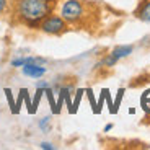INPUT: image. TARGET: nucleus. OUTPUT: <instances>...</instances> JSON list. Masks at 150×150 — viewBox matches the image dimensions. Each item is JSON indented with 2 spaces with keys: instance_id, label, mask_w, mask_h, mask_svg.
<instances>
[{
  "instance_id": "1",
  "label": "nucleus",
  "mask_w": 150,
  "mask_h": 150,
  "mask_svg": "<svg viewBox=\"0 0 150 150\" xmlns=\"http://www.w3.org/2000/svg\"><path fill=\"white\" fill-rule=\"evenodd\" d=\"M11 13L16 23L26 26L28 30H39L41 21L47 15L54 13L57 7L56 0H13Z\"/></svg>"
},
{
  "instance_id": "2",
  "label": "nucleus",
  "mask_w": 150,
  "mask_h": 150,
  "mask_svg": "<svg viewBox=\"0 0 150 150\" xmlns=\"http://www.w3.org/2000/svg\"><path fill=\"white\" fill-rule=\"evenodd\" d=\"M91 5L85 0H64L60 4L59 15L70 25V26H83L90 20Z\"/></svg>"
},
{
  "instance_id": "3",
  "label": "nucleus",
  "mask_w": 150,
  "mask_h": 150,
  "mask_svg": "<svg viewBox=\"0 0 150 150\" xmlns=\"http://www.w3.org/2000/svg\"><path fill=\"white\" fill-rule=\"evenodd\" d=\"M69 30H70V25L57 13L47 15L41 21V26H39V31L44 34H49V36H60V34L67 33Z\"/></svg>"
},
{
  "instance_id": "4",
  "label": "nucleus",
  "mask_w": 150,
  "mask_h": 150,
  "mask_svg": "<svg viewBox=\"0 0 150 150\" xmlns=\"http://www.w3.org/2000/svg\"><path fill=\"white\" fill-rule=\"evenodd\" d=\"M21 72L25 77H30V79H41L46 75L47 69L41 64H26L21 67Z\"/></svg>"
},
{
  "instance_id": "5",
  "label": "nucleus",
  "mask_w": 150,
  "mask_h": 150,
  "mask_svg": "<svg viewBox=\"0 0 150 150\" xmlns=\"http://www.w3.org/2000/svg\"><path fill=\"white\" fill-rule=\"evenodd\" d=\"M134 15L144 23H150V0H140Z\"/></svg>"
},
{
  "instance_id": "6",
  "label": "nucleus",
  "mask_w": 150,
  "mask_h": 150,
  "mask_svg": "<svg viewBox=\"0 0 150 150\" xmlns=\"http://www.w3.org/2000/svg\"><path fill=\"white\" fill-rule=\"evenodd\" d=\"M132 52H134V46L132 44H119V46H116V47L111 51V54L116 57L117 60L126 59V57H129Z\"/></svg>"
},
{
  "instance_id": "7",
  "label": "nucleus",
  "mask_w": 150,
  "mask_h": 150,
  "mask_svg": "<svg viewBox=\"0 0 150 150\" xmlns=\"http://www.w3.org/2000/svg\"><path fill=\"white\" fill-rule=\"evenodd\" d=\"M44 95H46V98H47V101H49V106H51V111H52V114H60V111L57 109V101H56V95H54L52 86H47V88L44 90Z\"/></svg>"
},
{
  "instance_id": "8",
  "label": "nucleus",
  "mask_w": 150,
  "mask_h": 150,
  "mask_svg": "<svg viewBox=\"0 0 150 150\" xmlns=\"http://www.w3.org/2000/svg\"><path fill=\"white\" fill-rule=\"evenodd\" d=\"M42 96H44V90H42V88H36V93H34L33 100H31V109L28 111L30 114H36L38 106H39V101H41Z\"/></svg>"
},
{
  "instance_id": "9",
  "label": "nucleus",
  "mask_w": 150,
  "mask_h": 150,
  "mask_svg": "<svg viewBox=\"0 0 150 150\" xmlns=\"http://www.w3.org/2000/svg\"><path fill=\"white\" fill-rule=\"evenodd\" d=\"M117 62H119V60H117L116 57H114L111 52H109V54H106V56L103 57L101 60H100L98 67H101V65H103V67H106V69H111V67H114V65H116Z\"/></svg>"
},
{
  "instance_id": "10",
  "label": "nucleus",
  "mask_w": 150,
  "mask_h": 150,
  "mask_svg": "<svg viewBox=\"0 0 150 150\" xmlns=\"http://www.w3.org/2000/svg\"><path fill=\"white\" fill-rule=\"evenodd\" d=\"M83 93H85V90H83V88H79V90H75V93H74V100H72V114H75V112L79 111V106H80V101H82Z\"/></svg>"
},
{
  "instance_id": "11",
  "label": "nucleus",
  "mask_w": 150,
  "mask_h": 150,
  "mask_svg": "<svg viewBox=\"0 0 150 150\" xmlns=\"http://www.w3.org/2000/svg\"><path fill=\"white\" fill-rule=\"evenodd\" d=\"M103 93H105V101H106V105H108L109 112H111V114H116V111H114V101H112L111 95H109V90L108 88H103Z\"/></svg>"
},
{
  "instance_id": "12",
  "label": "nucleus",
  "mask_w": 150,
  "mask_h": 150,
  "mask_svg": "<svg viewBox=\"0 0 150 150\" xmlns=\"http://www.w3.org/2000/svg\"><path fill=\"white\" fill-rule=\"evenodd\" d=\"M4 93H5V96H7V101H8V106H10V111L15 114V98H13V95H11V90H10V88H5Z\"/></svg>"
},
{
  "instance_id": "13",
  "label": "nucleus",
  "mask_w": 150,
  "mask_h": 150,
  "mask_svg": "<svg viewBox=\"0 0 150 150\" xmlns=\"http://www.w3.org/2000/svg\"><path fill=\"white\" fill-rule=\"evenodd\" d=\"M124 88H119L117 90V95H116V98H114V111H119V106H121V101H122V98H124Z\"/></svg>"
},
{
  "instance_id": "14",
  "label": "nucleus",
  "mask_w": 150,
  "mask_h": 150,
  "mask_svg": "<svg viewBox=\"0 0 150 150\" xmlns=\"http://www.w3.org/2000/svg\"><path fill=\"white\" fill-rule=\"evenodd\" d=\"M85 95H86V98H88V101H90V105H91V109L95 111V108H96V100H95L93 90H91V88H85Z\"/></svg>"
},
{
  "instance_id": "15",
  "label": "nucleus",
  "mask_w": 150,
  "mask_h": 150,
  "mask_svg": "<svg viewBox=\"0 0 150 150\" xmlns=\"http://www.w3.org/2000/svg\"><path fill=\"white\" fill-rule=\"evenodd\" d=\"M20 90H21V93H23V103L26 105L28 111H30V109H31V98H30V93H28L26 88H20Z\"/></svg>"
},
{
  "instance_id": "16",
  "label": "nucleus",
  "mask_w": 150,
  "mask_h": 150,
  "mask_svg": "<svg viewBox=\"0 0 150 150\" xmlns=\"http://www.w3.org/2000/svg\"><path fill=\"white\" fill-rule=\"evenodd\" d=\"M25 64H26V57H15V59H11V62H10L11 67H23Z\"/></svg>"
},
{
  "instance_id": "17",
  "label": "nucleus",
  "mask_w": 150,
  "mask_h": 150,
  "mask_svg": "<svg viewBox=\"0 0 150 150\" xmlns=\"http://www.w3.org/2000/svg\"><path fill=\"white\" fill-rule=\"evenodd\" d=\"M10 10V0H0V16H4Z\"/></svg>"
},
{
  "instance_id": "18",
  "label": "nucleus",
  "mask_w": 150,
  "mask_h": 150,
  "mask_svg": "<svg viewBox=\"0 0 150 150\" xmlns=\"http://www.w3.org/2000/svg\"><path fill=\"white\" fill-rule=\"evenodd\" d=\"M147 105H150V88L144 91L142 96H140V106H147Z\"/></svg>"
},
{
  "instance_id": "19",
  "label": "nucleus",
  "mask_w": 150,
  "mask_h": 150,
  "mask_svg": "<svg viewBox=\"0 0 150 150\" xmlns=\"http://www.w3.org/2000/svg\"><path fill=\"white\" fill-rule=\"evenodd\" d=\"M49 122H51V117H49V116L42 117V119L39 121V129H41V131H47V129H49Z\"/></svg>"
},
{
  "instance_id": "20",
  "label": "nucleus",
  "mask_w": 150,
  "mask_h": 150,
  "mask_svg": "<svg viewBox=\"0 0 150 150\" xmlns=\"http://www.w3.org/2000/svg\"><path fill=\"white\" fill-rule=\"evenodd\" d=\"M39 147H41V149H44V150H54V149H56V147H54L51 142H41V145H39Z\"/></svg>"
},
{
  "instance_id": "21",
  "label": "nucleus",
  "mask_w": 150,
  "mask_h": 150,
  "mask_svg": "<svg viewBox=\"0 0 150 150\" xmlns=\"http://www.w3.org/2000/svg\"><path fill=\"white\" fill-rule=\"evenodd\" d=\"M142 109H144V112H145V119L150 122V105H147V106H142Z\"/></svg>"
},
{
  "instance_id": "22",
  "label": "nucleus",
  "mask_w": 150,
  "mask_h": 150,
  "mask_svg": "<svg viewBox=\"0 0 150 150\" xmlns=\"http://www.w3.org/2000/svg\"><path fill=\"white\" fill-rule=\"evenodd\" d=\"M47 86H51V85H49V83H47V82H46V80H44V82H38L36 88H42V90H46Z\"/></svg>"
},
{
  "instance_id": "23",
  "label": "nucleus",
  "mask_w": 150,
  "mask_h": 150,
  "mask_svg": "<svg viewBox=\"0 0 150 150\" xmlns=\"http://www.w3.org/2000/svg\"><path fill=\"white\" fill-rule=\"evenodd\" d=\"M111 129H112V124H106L105 126V132H109Z\"/></svg>"
},
{
  "instance_id": "24",
  "label": "nucleus",
  "mask_w": 150,
  "mask_h": 150,
  "mask_svg": "<svg viewBox=\"0 0 150 150\" xmlns=\"http://www.w3.org/2000/svg\"><path fill=\"white\" fill-rule=\"evenodd\" d=\"M129 114H135V108H129Z\"/></svg>"
},
{
  "instance_id": "25",
  "label": "nucleus",
  "mask_w": 150,
  "mask_h": 150,
  "mask_svg": "<svg viewBox=\"0 0 150 150\" xmlns=\"http://www.w3.org/2000/svg\"><path fill=\"white\" fill-rule=\"evenodd\" d=\"M56 2H60V0H56Z\"/></svg>"
}]
</instances>
